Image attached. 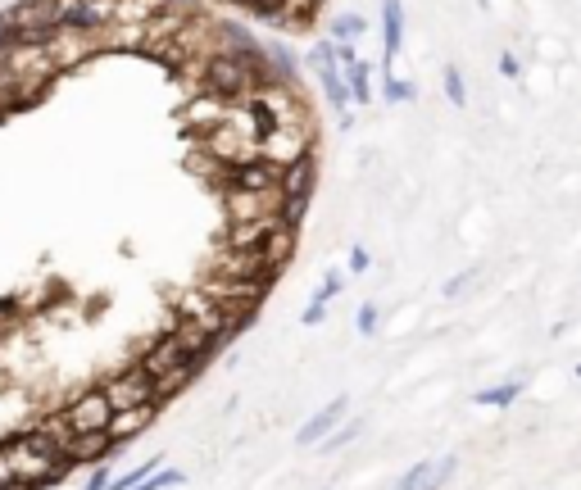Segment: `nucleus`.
Returning a JSON list of instances; mask_svg holds the SVG:
<instances>
[{
    "label": "nucleus",
    "mask_w": 581,
    "mask_h": 490,
    "mask_svg": "<svg viewBox=\"0 0 581 490\" xmlns=\"http://www.w3.org/2000/svg\"><path fill=\"white\" fill-rule=\"evenodd\" d=\"M305 155H314V123H286V128L264 132V141H259V159L277 168H291Z\"/></svg>",
    "instance_id": "f257e3e1"
},
{
    "label": "nucleus",
    "mask_w": 581,
    "mask_h": 490,
    "mask_svg": "<svg viewBox=\"0 0 581 490\" xmlns=\"http://www.w3.org/2000/svg\"><path fill=\"white\" fill-rule=\"evenodd\" d=\"M218 277H232V282H255V286H273L277 282V273L282 268L277 264H268V255L264 250H223V259H218V268H214Z\"/></svg>",
    "instance_id": "f03ea898"
},
{
    "label": "nucleus",
    "mask_w": 581,
    "mask_h": 490,
    "mask_svg": "<svg viewBox=\"0 0 581 490\" xmlns=\"http://www.w3.org/2000/svg\"><path fill=\"white\" fill-rule=\"evenodd\" d=\"M64 418V427H69L73 436H91V432H109V418H114V404H109V395L100 391H87V395H78V400L69 404V409L60 413Z\"/></svg>",
    "instance_id": "7ed1b4c3"
},
{
    "label": "nucleus",
    "mask_w": 581,
    "mask_h": 490,
    "mask_svg": "<svg viewBox=\"0 0 581 490\" xmlns=\"http://www.w3.org/2000/svg\"><path fill=\"white\" fill-rule=\"evenodd\" d=\"M100 391L109 395L114 409H141V404H159V386L146 368H128V373H114Z\"/></svg>",
    "instance_id": "20e7f679"
},
{
    "label": "nucleus",
    "mask_w": 581,
    "mask_h": 490,
    "mask_svg": "<svg viewBox=\"0 0 581 490\" xmlns=\"http://www.w3.org/2000/svg\"><path fill=\"white\" fill-rule=\"evenodd\" d=\"M345 418H350V395H336L327 409H318L314 418H305V427L296 432V445H318L327 432H336Z\"/></svg>",
    "instance_id": "39448f33"
},
{
    "label": "nucleus",
    "mask_w": 581,
    "mask_h": 490,
    "mask_svg": "<svg viewBox=\"0 0 581 490\" xmlns=\"http://www.w3.org/2000/svg\"><path fill=\"white\" fill-rule=\"evenodd\" d=\"M404 46V5L382 0V73H395V55Z\"/></svg>",
    "instance_id": "423d86ee"
},
{
    "label": "nucleus",
    "mask_w": 581,
    "mask_h": 490,
    "mask_svg": "<svg viewBox=\"0 0 581 490\" xmlns=\"http://www.w3.org/2000/svg\"><path fill=\"white\" fill-rule=\"evenodd\" d=\"M155 422V404H141V409H114V418H109V441H132V436H141Z\"/></svg>",
    "instance_id": "0eeeda50"
},
{
    "label": "nucleus",
    "mask_w": 581,
    "mask_h": 490,
    "mask_svg": "<svg viewBox=\"0 0 581 490\" xmlns=\"http://www.w3.org/2000/svg\"><path fill=\"white\" fill-rule=\"evenodd\" d=\"M341 291H345V277H341V273H327L323 282H318L314 300L305 304V314H300V323H305V327H318V323H323V318H327V304H332Z\"/></svg>",
    "instance_id": "6e6552de"
},
{
    "label": "nucleus",
    "mask_w": 581,
    "mask_h": 490,
    "mask_svg": "<svg viewBox=\"0 0 581 490\" xmlns=\"http://www.w3.org/2000/svg\"><path fill=\"white\" fill-rule=\"evenodd\" d=\"M314 187H318V159L314 155H305V159H296L291 168H282V191H286V196H314Z\"/></svg>",
    "instance_id": "1a4fd4ad"
},
{
    "label": "nucleus",
    "mask_w": 581,
    "mask_h": 490,
    "mask_svg": "<svg viewBox=\"0 0 581 490\" xmlns=\"http://www.w3.org/2000/svg\"><path fill=\"white\" fill-rule=\"evenodd\" d=\"M223 114H227V100L214 96V91H200V96L187 105V123H191V128H209V132H214L218 123H223Z\"/></svg>",
    "instance_id": "9d476101"
},
{
    "label": "nucleus",
    "mask_w": 581,
    "mask_h": 490,
    "mask_svg": "<svg viewBox=\"0 0 581 490\" xmlns=\"http://www.w3.org/2000/svg\"><path fill=\"white\" fill-rule=\"evenodd\" d=\"M527 391V377H513V382H500V386H486V391L473 395L477 409H509V404H518V395Z\"/></svg>",
    "instance_id": "9b49d317"
},
{
    "label": "nucleus",
    "mask_w": 581,
    "mask_h": 490,
    "mask_svg": "<svg viewBox=\"0 0 581 490\" xmlns=\"http://www.w3.org/2000/svg\"><path fill=\"white\" fill-rule=\"evenodd\" d=\"M345 87H350V100L355 105H373V64L368 59H355L350 69H345Z\"/></svg>",
    "instance_id": "f8f14e48"
},
{
    "label": "nucleus",
    "mask_w": 581,
    "mask_h": 490,
    "mask_svg": "<svg viewBox=\"0 0 581 490\" xmlns=\"http://www.w3.org/2000/svg\"><path fill=\"white\" fill-rule=\"evenodd\" d=\"M164 10H173V0H119V19L114 23H150Z\"/></svg>",
    "instance_id": "ddd939ff"
},
{
    "label": "nucleus",
    "mask_w": 581,
    "mask_h": 490,
    "mask_svg": "<svg viewBox=\"0 0 581 490\" xmlns=\"http://www.w3.org/2000/svg\"><path fill=\"white\" fill-rule=\"evenodd\" d=\"M264 50H268V73H273V82H296L300 59L291 55L282 41H273V46H264Z\"/></svg>",
    "instance_id": "4468645a"
},
{
    "label": "nucleus",
    "mask_w": 581,
    "mask_h": 490,
    "mask_svg": "<svg viewBox=\"0 0 581 490\" xmlns=\"http://www.w3.org/2000/svg\"><path fill=\"white\" fill-rule=\"evenodd\" d=\"M364 32H368L364 14H336V19L327 23V37H332V41H359Z\"/></svg>",
    "instance_id": "2eb2a0df"
},
{
    "label": "nucleus",
    "mask_w": 581,
    "mask_h": 490,
    "mask_svg": "<svg viewBox=\"0 0 581 490\" xmlns=\"http://www.w3.org/2000/svg\"><path fill=\"white\" fill-rule=\"evenodd\" d=\"M432 472H436V459H423V463H414V468L404 472V477L395 481L391 490H432V486H436ZM436 490H441V486H436Z\"/></svg>",
    "instance_id": "dca6fc26"
},
{
    "label": "nucleus",
    "mask_w": 581,
    "mask_h": 490,
    "mask_svg": "<svg viewBox=\"0 0 581 490\" xmlns=\"http://www.w3.org/2000/svg\"><path fill=\"white\" fill-rule=\"evenodd\" d=\"M305 64H309V73H314V78H323V73L341 69V59H336V41H323V46H309Z\"/></svg>",
    "instance_id": "f3484780"
},
{
    "label": "nucleus",
    "mask_w": 581,
    "mask_h": 490,
    "mask_svg": "<svg viewBox=\"0 0 581 490\" xmlns=\"http://www.w3.org/2000/svg\"><path fill=\"white\" fill-rule=\"evenodd\" d=\"M359 432H364V422H359V418H345V422H341V427H336V432H327V436H323V441H318V450L336 454V450H345V445L355 441V436H359Z\"/></svg>",
    "instance_id": "a211bd4d"
},
{
    "label": "nucleus",
    "mask_w": 581,
    "mask_h": 490,
    "mask_svg": "<svg viewBox=\"0 0 581 490\" xmlns=\"http://www.w3.org/2000/svg\"><path fill=\"white\" fill-rule=\"evenodd\" d=\"M441 87H445V100H450L454 109H463V105H468V87H463V73L454 69V64H445Z\"/></svg>",
    "instance_id": "6ab92c4d"
},
{
    "label": "nucleus",
    "mask_w": 581,
    "mask_h": 490,
    "mask_svg": "<svg viewBox=\"0 0 581 490\" xmlns=\"http://www.w3.org/2000/svg\"><path fill=\"white\" fill-rule=\"evenodd\" d=\"M155 468H159V459H146V463H137V468H132V472H123V477H114V481H109L105 490H137L141 481H146V477H150V472H155Z\"/></svg>",
    "instance_id": "aec40b11"
},
{
    "label": "nucleus",
    "mask_w": 581,
    "mask_h": 490,
    "mask_svg": "<svg viewBox=\"0 0 581 490\" xmlns=\"http://www.w3.org/2000/svg\"><path fill=\"white\" fill-rule=\"evenodd\" d=\"M382 91H386V100H391V105H409V100L418 96V91H414V82L395 78V73H382Z\"/></svg>",
    "instance_id": "412c9836"
},
{
    "label": "nucleus",
    "mask_w": 581,
    "mask_h": 490,
    "mask_svg": "<svg viewBox=\"0 0 581 490\" xmlns=\"http://www.w3.org/2000/svg\"><path fill=\"white\" fill-rule=\"evenodd\" d=\"M182 481H187V477H182L178 468H164V463H159V468L150 472V477L141 481L137 490H173V486H182Z\"/></svg>",
    "instance_id": "4be33fe9"
},
{
    "label": "nucleus",
    "mask_w": 581,
    "mask_h": 490,
    "mask_svg": "<svg viewBox=\"0 0 581 490\" xmlns=\"http://www.w3.org/2000/svg\"><path fill=\"white\" fill-rule=\"evenodd\" d=\"M355 327H359V336H377V327H382V309H377L373 300H364L359 304V314H355Z\"/></svg>",
    "instance_id": "5701e85b"
},
{
    "label": "nucleus",
    "mask_w": 581,
    "mask_h": 490,
    "mask_svg": "<svg viewBox=\"0 0 581 490\" xmlns=\"http://www.w3.org/2000/svg\"><path fill=\"white\" fill-rule=\"evenodd\" d=\"M477 277H482V268H477V264H468V268H463V273H454L450 282H445V300H459V295L468 291V286H473Z\"/></svg>",
    "instance_id": "b1692460"
},
{
    "label": "nucleus",
    "mask_w": 581,
    "mask_h": 490,
    "mask_svg": "<svg viewBox=\"0 0 581 490\" xmlns=\"http://www.w3.org/2000/svg\"><path fill=\"white\" fill-rule=\"evenodd\" d=\"M500 78H509V82L522 78V59L513 55V50H504V55H500Z\"/></svg>",
    "instance_id": "393cba45"
},
{
    "label": "nucleus",
    "mask_w": 581,
    "mask_h": 490,
    "mask_svg": "<svg viewBox=\"0 0 581 490\" xmlns=\"http://www.w3.org/2000/svg\"><path fill=\"white\" fill-rule=\"evenodd\" d=\"M368 268H373V255H368L364 245H355L350 250V273H368Z\"/></svg>",
    "instance_id": "a878e982"
},
{
    "label": "nucleus",
    "mask_w": 581,
    "mask_h": 490,
    "mask_svg": "<svg viewBox=\"0 0 581 490\" xmlns=\"http://www.w3.org/2000/svg\"><path fill=\"white\" fill-rule=\"evenodd\" d=\"M336 59H341V69H350L359 59V50H355V41H336Z\"/></svg>",
    "instance_id": "bb28decb"
},
{
    "label": "nucleus",
    "mask_w": 581,
    "mask_h": 490,
    "mask_svg": "<svg viewBox=\"0 0 581 490\" xmlns=\"http://www.w3.org/2000/svg\"><path fill=\"white\" fill-rule=\"evenodd\" d=\"M109 481H114V477H109V468H105V463H96V472H91V481L82 490H105Z\"/></svg>",
    "instance_id": "cd10ccee"
},
{
    "label": "nucleus",
    "mask_w": 581,
    "mask_h": 490,
    "mask_svg": "<svg viewBox=\"0 0 581 490\" xmlns=\"http://www.w3.org/2000/svg\"><path fill=\"white\" fill-rule=\"evenodd\" d=\"M577 382H581V363H577Z\"/></svg>",
    "instance_id": "c85d7f7f"
},
{
    "label": "nucleus",
    "mask_w": 581,
    "mask_h": 490,
    "mask_svg": "<svg viewBox=\"0 0 581 490\" xmlns=\"http://www.w3.org/2000/svg\"><path fill=\"white\" fill-rule=\"evenodd\" d=\"M241 5H255V0H241Z\"/></svg>",
    "instance_id": "c756f323"
},
{
    "label": "nucleus",
    "mask_w": 581,
    "mask_h": 490,
    "mask_svg": "<svg viewBox=\"0 0 581 490\" xmlns=\"http://www.w3.org/2000/svg\"><path fill=\"white\" fill-rule=\"evenodd\" d=\"M432 490H436V486H432Z\"/></svg>",
    "instance_id": "7c9ffc66"
}]
</instances>
